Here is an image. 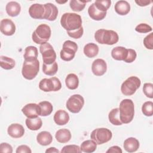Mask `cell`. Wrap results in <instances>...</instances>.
<instances>
[{
    "instance_id": "cell-1",
    "label": "cell",
    "mask_w": 153,
    "mask_h": 153,
    "mask_svg": "<svg viewBox=\"0 0 153 153\" xmlns=\"http://www.w3.org/2000/svg\"><path fill=\"white\" fill-rule=\"evenodd\" d=\"M61 26L67 31H73L82 27L80 15L73 13H64L60 19Z\"/></svg>"
},
{
    "instance_id": "cell-44",
    "label": "cell",
    "mask_w": 153,
    "mask_h": 153,
    "mask_svg": "<svg viewBox=\"0 0 153 153\" xmlns=\"http://www.w3.org/2000/svg\"><path fill=\"white\" fill-rule=\"evenodd\" d=\"M0 152L12 153L13 152V148L8 143H1L0 145Z\"/></svg>"
},
{
    "instance_id": "cell-33",
    "label": "cell",
    "mask_w": 153,
    "mask_h": 153,
    "mask_svg": "<svg viewBox=\"0 0 153 153\" xmlns=\"http://www.w3.org/2000/svg\"><path fill=\"white\" fill-rule=\"evenodd\" d=\"M41 109L40 116L46 117L50 115L53 110L52 104L48 101H42L38 104Z\"/></svg>"
},
{
    "instance_id": "cell-37",
    "label": "cell",
    "mask_w": 153,
    "mask_h": 153,
    "mask_svg": "<svg viewBox=\"0 0 153 153\" xmlns=\"http://www.w3.org/2000/svg\"><path fill=\"white\" fill-rule=\"evenodd\" d=\"M142 112L146 117H151L153 114V103L151 101L145 102L142 106Z\"/></svg>"
},
{
    "instance_id": "cell-43",
    "label": "cell",
    "mask_w": 153,
    "mask_h": 153,
    "mask_svg": "<svg viewBox=\"0 0 153 153\" xmlns=\"http://www.w3.org/2000/svg\"><path fill=\"white\" fill-rule=\"evenodd\" d=\"M127 50H128L127 56L124 60V62H126V63H132L136 59V56H137L136 52L134 50L131 49V48H129Z\"/></svg>"
},
{
    "instance_id": "cell-8",
    "label": "cell",
    "mask_w": 153,
    "mask_h": 153,
    "mask_svg": "<svg viewBox=\"0 0 153 153\" xmlns=\"http://www.w3.org/2000/svg\"><path fill=\"white\" fill-rule=\"evenodd\" d=\"M78 50V45L74 41L67 40L63 44V47L60 51V58L64 61H71L75 56Z\"/></svg>"
},
{
    "instance_id": "cell-11",
    "label": "cell",
    "mask_w": 153,
    "mask_h": 153,
    "mask_svg": "<svg viewBox=\"0 0 153 153\" xmlns=\"http://www.w3.org/2000/svg\"><path fill=\"white\" fill-rule=\"evenodd\" d=\"M23 114L29 118H34L40 115L41 109L38 104L30 103L26 104L22 109Z\"/></svg>"
},
{
    "instance_id": "cell-2",
    "label": "cell",
    "mask_w": 153,
    "mask_h": 153,
    "mask_svg": "<svg viewBox=\"0 0 153 153\" xmlns=\"http://www.w3.org/2000/svg\"><path fill=\"white\" fill-rule=\"evenodd\" d=\"M120 118L122 123L128 124L133 120L134 115V103L131 99H125L120 103Z\"/></svg>"
},
{
    "instance_id": "cell-20",
    "label": "cell",
    "mask_w": 153,
    "mask_h": 153,
    "mask_svg": "<svg viewBox=\"0 0 153 153\" xmlns=\"http://www.w3.org/2000/svg\"><path fill=\"white\" fill-rule=\"evenodd\" d=\"M88 13L89 16L94 20L100 21L103 20L106 16V12H103L98 10L94 4H92L88 9Z\"/></svg>"
},
{
    "instance_id": "cell-31",
    "label": "cell",
    "mask_w": 153,
    "mask_h": 153,
    "mask_svg": "<svg viewBox=\"0 0 153 153\" xmlns=\"http://www.w3.org/2000/svg\"><path fill=\"white\" fill-rule=\"evenodd\" d=\"M82 152L86 153H91L96 151L97 148V143L92 139L84 141L80 146Z\"/></svg>"
},
{
    "instance_id": "cell-35",
    "label": "cell",
    "mask_w": 153,
    "mask_h": 153,
    "mask_svg": "<svg viewBox=\"0 0 153 153\" xmlns=\"http://www.w3.org/2000/svg\"><path fill=\"white\" fill-rule=\"evenodd\" d=\"M89 1H79V0H71L70 1V7L71 8L76 12H79L84 10L85 7L86 3Z\"/></svg>"
},
{
    "instance_id": "cell-46",
    "label": "cell",
    "mask_w": 153,
    "mask_h": 153,
    "mask_svg": "<svg viewBox=\"0 0 153 153\" xmlns=\"http://www.w3.org/2000/svg\"><path fill=\"white\" fill-rule=\"evenodd\" d=\"M123 151L120 147L118 146H112L110 147L107 151L106 153H122Z\"/></svg>"
},
{
    "instance_id": "cell-6",
    "label": "cell",
    "mask_w": 153,
    "mask_h": 153,
    "mask_svg": "<svg viewBox=\"0 0 153 153\" xmlns=\"http://www.w3.org/2000/svg\"><path fill=\"white\" fill-rule=\"evenodd\" d=\"M39 70V62L37 59L33 62H27L24 60L22 69L23 76L28 80L34 79Z\"/></svg>"
},
{
    "instance_id": "cell-47",
    "label": "cell",
    "mask_w": 153,
    "mask_h": 153,
    "mask_svg": "<svg viewBox=\"0 0 153 153\" xmlns=\"http://www.w3.org/2000/svg\"><path fill=\"white\" fill-rule=\"evenodd\" d=\"M150 0H135V2L140 7H145L151 3Z\"/></svg>"
},
{
    "instance_id": "cell-14",
    "label": "cell",
    "mask_w": 153,
    "mask_h": 153,
    "mask_svg": "<svg viewBox=\"0 0 153 153\" xmlns=\"http://www.w3.org/2000/svg\"><path fill=\"white\" fill-rule=\"evenodd\" d=\"M30 16L35 19H44L45 14L44 5L40 4H33L29 8Z\"/></svg>"
},
{
    "instance_id": "cell-3",
    "label": "cell",
    "mask_w": 153,
    "mask_h": 153,
    "mask_svg": "<svg viewBox=\"0 0 153 153\" xmlns=\"http://www.w3.org/2000/svg\"><path fill=\"white\" fill-rule=\"evenodd\" d=\"M94 39L100 44L111 45L118 41L119 36L118 33L114 30L100 29L95 32Z\"/></svg>"
},
{
    "instance_id": "cell-13",
    "label": "cell",
    "mask_w": 153,
    "mask_h": 153,
    "mask_svg": "<svg viewBox=\"0 0 153 153\" xmlns=\"http://www.w3.org/2000/svg\"><path fill=\"white\" fill-rule=\"evenodd\" d=\"M91 71L96 76L104 75L107 71V64L106 62L102 59L94 60L91 65Z\"/></svg>"
},
{
    "instance_id": "cell-28",
    "label": "cell",
    "mask_w": 153,
    "mask_h": 153,
    "mask_svg": "<svg viewBox=\"0 0 153 153\" xmlns=\"http://www.w3.org/2000/svg\"><path fill=\"white\" fill-rule=\"evenodd\" d=\"M27 127L32 131H36L39 130L42 125V121L41 118L36 117L34 118H27L25 121Z\"/></svg>"
},
{
    "instance_id": "cell-27",
    "label": "cell",
    "mask_w": 153,
    "mask_h": 153,
    "mask_svg": "<svg viewBox=\"0 0 153 153\" xmlns=\"http://www.w3.org/2000/svg\"><path fill=\"white\" fill-rule=\"evenodd\" d=\"M39 88L45 92L55 91L54 84L51 77L50 78L42 79L39 83Z\"/></svg>"
},
{
    "instance_id": "cell-17",
    "label": "cell",
    "mask_w": 153,
    "mask_h": 153,
    "mask_svg": "<svg viewBox=\"0 0 153 153\" xmlns=\"http://www.w3.org/2000/svg\"><path fill=\"white\" fill-rule=\"evenodd\" d=\"M53 119L56 124L59 126H63L69 122V115L65 111L59 109L54 114Z\"/></svg>"
},
{
    "instance_id": "cell-19",
    "label": "cell",
    "mask_w": 153,
    "mask_h": 153,
    "mask_svg": "<svg viewBox=\"0 0 153 153\" xmlns=\"http://www.w3.org/2000/svg\"><path fill=\"white\" fill-rule=\"evenodd\" d=\"M123 147L127 152H134L139 148V142L135 137H130L124 140Z\"/></svg>"
},
{
    "instance_id": "cell-21",
    "label": "cell",
    "mask_w": 153,
    "mask_h": 153,
    "mask_svg": "<svg viewBox=\"0 0 153 153\" xmlns=\"http://www.w3.org/2000/svg\"><path fill=\"white\" fill-rule=\"evenodd\" d=\"M128 50L121 46H118L114 48L111 51L112 57L116 60H123L127 57Z\"/></svg>"
},
{
    "instance_id": "cell-42",
    "label": "cell",
    "mask_w": 153,
    "mask_h": 153,
    "mask_svg": "<svg viewBox=\"0 0 153 153\" xmlns=\"http://www.w3.org/2000/svg\"><path fill=\"white\" fill-rule=\"evenodd\" d=\"M84 33V29L82 26L81 27H80L78 29L73 30V31H67V33L68 35L74 39H79L80 38Z\"/></svg>"
},
{
    "instance_id": "cell-34",
    "label": "cell",
    "mask_w": 153,
    "mask_h": 153,
    "mask_svg": "<svg viewBox=\"0 0 153 153\" xmlns=\"http://www.w3.org/2000/svg\"><path fill=\"white\" fill-rule=\"evenodd\" d=\"M57 70L58 65L56 62L50 65H46L45 63L42 65V71L47 75L53 76L57 73Z\"/></svg>"
},
{
    "instance_id": "cell-24",
    "label": "cell",
    "mask_w": 153,
    "mask_h": 153,
    "mask_svg": "<svg viewBox=\"0 0 153 153\" xmlns=\"http://www.w3.org/2000/svg\"><path fill=\"white\" fill-rule=\"evenodd\" d=\"M36 141L41 145L47 146L52 142L53 136L50 132L42 131L37 134Z\"/></svg>"
},
{
    "instance_id": "cell-25",
    "label": "cell",
    "mask_w": 153,
    "mask_h": 153,
    "mask_svg": "<svg viewBox=\"0 0 153 153\" xmlns=\"http://www.w3.org/2000/svg\"><path fill=\"white\" fill-rule=\"evenodd\" d=\"M38 49L35 46H28L25 50L24 59L27 62H33L37 60Z\"/></svg>"
},
{
    "instance_id": "cell-26",
    "label": "cell",
    "mask_w": 153,
    "mask_h": 153,
    "mask_svg": "<svg viewBox=\"0 0 153 153\" xmlns=\"http://www.w3.org/2000/svg\"><path fill=\"white\" fill-rule=\"evenodd\" d=\"M84 53L88 58L96 57L99 53V47L94 43H88L84 47Z\"/></svg>"
},
{
    "instance_id": "cell-32",
    "label": "cell",
    "mask_w": 153,
    "mask_h": 153,
    "mask_svg": "<svg viewBox=\"0 0 153 153\" xmlns=\"http://www.w3.org/2000/svg\"><path fill=\"white\" fill-rule=\"evenodd\" d=\"M16 65L15 60L11 58L5 56H1L0 57V65L2 68L5 70H10L14 68Z\"/></svg>"
},
{
    "instance_id": "cell-7",
    "label": "cell",
    "mask_w": 153,
    "mask_h": 153,
    "mask_svg": "<svg viewBox=\"0 0 153 153\" xmlns=\"http://www.w3.org/2000/svg\"><path fill=\"white\" fill-rule=\"evenodd\" d=\"M112 137L111 131L106 128H97L94 129L90 134V138L97 145H102L109 142Z\"/></svg>"
},
{
    "instance_id": "cell-49",
    "label": "cell",
    "mask_w": 153,
    "mask_h": 153,
    "mask_svg": "<svg viewBox=\"0 0 153 153\" xmlns=\"http://www.w3.org/2000/svg\"><path fill=\"white\" fill-rule=\"evenodd\" d=\"M68 1H64V2H60V1H56V2H57V3H59V4H64V3H65V2H66Z\"/></svg>"
},
{
    "instance_id": "cell-15",
    "label": "cell",
    "mask_w": 153,
    "mask_h": 153,
    "mask_svg": "<svg viewBox=\"0 0 153 153\" xmlns=\"http://www.w3.org/2000/svg\"><path fill=\"white\" fill-rule=\"evenodd\" d=\"M7 132L8 135L13 138H20L24 135L25 128L21 124L14 123L8 126Z\"/></svg>"
},
{
    "instance_id": "cell-39",
    "label": "cell",
    "mask_w": 153,
    "mask_h": 153,
    "mask_svg": "<svg viewBox=\"0 0 153 153\" xmlns=\"http://www.w3.org/2000/svg\"><path fill=\"white\" fill-rule=\"evenodd\" d=\"M143 91L145 95L150 99L153 98V84L152 83H145L143 87Z\"/></svg>"
},
{
    "instance_id": "cell-29",
    "label": "cell",
    "mask_w": 153,
    "mask_h": 153,
    "mask_svg": "<svg viewBox=\"0 0 153 153\" xmlns=\"http://www.w3.org/2000/svg\"><path fill=\"white\" fill-rule=\"evenodd\" d=\"M66 87L70 90H75L78 88L79 85V79L75 74H69L65 78Z\"/></svg>"
},
{
    "instance_id": "cell-41",
    "label": "cell",
    "mask_w": 153,
    "mask_h": 153,
    "mask_svg": "<svg viewBox=\"0 0 153 153\" xmlns=\"http://www.w3.org/2000/svg\"><path fill=\"white\" fill-rule=\"evenodd\" d=\"M144 46L149 50L153 49V33L151 32L143 39Z\"/></svg>"
},
{
    "instance_id": "cell-5",
    "label": "cell",
    "mask_w": 153,
    "mask_h": 153,
    "mask_svg": "<svg viewBox=\"0 0 153 153\" xmlns=\"http://www.w3.org/2000/svg\"><path fill=\"white\" fill-rule=\"evenodd\" d=\"M140 84L141 81L138 77L136 76H130L122 83L121 93L125 96H131L140 87Z\"/></svg>"
},
{
    "instance_id": "cell-40",
    "label": "cell",
    "mask_w": 153,
    "mask_h": 153,
    "mask_svg": "<svg viewBox=\"0 0 153 153\" xmlns=\"http://www.w3.org/2000/svg\"><path fill=\"white\" fill-rule=\"evenodd\" d=\"M135 30L139 33H145L151 32L152 29L149 25L146 23H140L136 26Z\"/></svg>"
},
{
    "instance_id": "cell-23",
    "label": "cell",
    "mask_w": 153,
    "mask_h": 153,
    "mask_svg": "<svg viewBox=\"0 0 153 153\" xmlns=\"http://www.w3.org/2000/svg\"><path fill=\"white\" fill-rule=\"evenodd\" d=\"M56 140L62 143L68 142L71 139V131L67 128H62L57 130L55 134Z\"/></svg>"
},
{
    "instance_id": "cell-22",
    "label": "cell",
    "mask_w": 153,
    "mask_h": 153,
    "mask_svg": "<svg viewBox=\"0 0 153 153\" xmlns=\"http://www.w3.org/2000/svg\"><path fill=\"white\" fill-rule=\"evenodd\" d=\"M5 10L8 16L11 17H16L20 13L21 6L20 4L16 1H10L6 5Z\"/></svg>"
},
{
    "instance_id": "cell-45",
    "label": "cell",
    "mask_w": 153,
    "mask_h": 153,
    "mask_svg": "<svg viewBox=\"0 0 153 153\" xmlns=\"http://www.w3.org/2000/svg\"><path fill=\"white\" fill-rule=\"evenodd\" d=\"M16 152V153H31L32 151L28 146L26 145H22L17 147Z\"/></svg>"
},
{
    "instance_id": "cell-30",
    "label": "cell",
    "mask_w": 153,
    "mask_h": 153,
    "mask_svg": "<svg viewBox=\"0 0 153 153\" xmlns=\"http://www.w3.org/2000/svg\"><path fill=\"white\" fill-rule=\"evenodd\" d=\"M108 118L109 122L114 126H121L123 124L120 118L119 108L112 109L109 113Z\"/></svg>"
},
{
    "instance_id": "cell-48",
    "label": "cell",
    "mask_w": 153,
    "mask_h": 153,
    "mask_svg": "<svg viewBox=\"0 0 153 153\" xmlns=\"http://www.w3.org/2000/svg\"><path fill=\"white\" fill-rule=\"evenodd\" d=\"M59 152L60 151L55 147H50L45 151L46 153H59Z\"/></svg>"
},
{
    "instance_id": "cell-36",
    "label": "cell",
    "mask_w": 153,
    "mask_h": 153,
    "mask_svg": "<svg viewBox=\"0 0 153 153\" xmlns=\"http://www.w3.org/2000/svg\"><path fill=\"white\" fill-rule=\"evenodd\" d=\"M94 4L98 10L103 12H106L111 6V1L110 0H100L96 1Z\"/></svg>"
},
{
    "instance_id": "cell-18",
    "label": "cell",
    "mask_w": 153,
    "mask_h": 153,
    "mask_svg": "<svg viewBox=\"0 0 153 153\" xmlns=\"http://www.w3.org/2000/svg\"><path fill=\"white\" fill-rule=\"evenodd\" d=\"M115 12L120 16H125L130 11V5L126 1H118L114 6Z\"/></svg>"
},
{
    "instance_id": "cell-9",
    "label": "cell",
    "mask_w": 153,
    "mask_h": 153,
    "mask_svg": "<svg viewBox=\"0 0 153 153\" xmlns=\"http://www.w3.org/2000/svg\"><path fill=\"white\" fill-rule=\"evenodd\" d=\"M39 51L42 56L44 63L50 65L56 62V53L53 46L50 43L47 42L41 44Z\"/></svg>"
},
{
    "instance_id": "cell-12",
    "label": "cell",
    "mask_w": 153,
    "mask_h": 153,
    "mask_svg": "<svg viewBox=\"0 0 153 153\" xmlns=\"http://www.w3.org/2000/svg\"><path fill=\"white\" fill-rule=\"evenodd\" d=\"M16 25L9 19H4L1 21L0 30L2 33L6 36H11L16 32Z\"/></svg>"
},
{
    "instance_id": "cell-16",
    "label": "cell",
    "mask_w": 153,
    "mask_h": 153,
    "mask_svg": "<svg viewBox=\"0 0 153 153\" xmlns=\"http://www.w3.org/2000/svg\"><path fill=\"white\" fill-rule=\"evenodd\" d=\"M45 14L44 19L49 21H54L56 19L58 15V9L57 7L52 3H47L44 4Z\"/></svg>"
},
{
    "instance_id": "cell-10",
    "label": "cell",
    "mask_w": 153,
    "mask_h": 153,
    "mask_svg": "<svg viewBox=\"0 0 153 153\" xmlns=\"http://www.w3.org/2000/svg\"><path fill=\"white\" fill-rule=\"evenodd\" d=\"M84 105V97L78 94H73L67 100L66 106L72 113L76 114L80 112Z\"/></svg>"
},
{
    "instance_id": "cell-4",
    "label": "cell",
    "mask_w": 153,
    "mask_h": 153,
    "mask_svg": "<svg viewBox=\"0 0 153 153\" xmlns=\"http://www.w3.org/2000/svg\"><path fill=\"white\" fill-rule=\"evenodd\" d=\"M51 34L50 27L46 24L39 25L32 33V38L34 42L42 44L47 42L50 38Z\"/></svg>"
},
{
    "instance_id": "cell-38",
    "label": "cell",
    "mask_w": 153,
    "mask_h": 153,
    "mask_svg": "<svg viewBox=\"0 0 153 153\" xmlns=\"http://www.w3.org/2000/svg\"><path fill=\"white\" fill-rule=\"evenodd\" d=\"M62 153H81L82 151L80 147L76 145H68L63 147L61 151Z\"/></svg>"
}]
</instances>
